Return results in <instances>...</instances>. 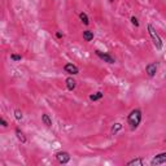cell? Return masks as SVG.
<instances>
[{
    "label": "cell",
    "instance_id": "ffe728a7",
    "mask_svg": "<svg viewBox=\"0 0 166 166\" xmlns=\"http://www.w3.org/2000/svg\"><path fill=\"white\" fill-rule=\"evenodd\" d=\"M56 38L57 39H63L64 38V34L61 33V31H56Z\"/></svg>",
    "mask_w": 166,
    "mask_h": 166
},
{
    "label": "cell",
    "instance_id": "2e32d148",
    "mask_svg": "<svg viewBox=\"0 0 166 166\" xmlns=\"http://www.w3.org/2000/svg\"><path fill=\"white\" fill-rule=\"evenodd\" d=\"M14 118H16L17 121H22L23 114H22V112H21L20 109H14Z\"/></svg>",
    "mask_w": 166,
    "mask_h": 166
},
{
    "label": "cell",
    "instance_id": "ac0fdd59",
    "mask_svg": "<svg viewBox=\"0 0 166 166\" xmlns=\"http://www.w3.org/2000/svg\"><path fill=\"white\" fill-rule=\"evenodd\" d=\"M131 23H133V25L135 26V28H139V25H140V23H139V21H138V18H136L135 16H133V17H131Z\"/></svg>",
    "mask_w": 166,
    "mask_h": 166
},
{
    "label": "cell",
    "instance_id": "9a60e30c",
    "mask_svg": "<svg viewBox=\"0 0 166 166\" xmlns=\"http://www.w3.org/2000/svg\"><path fill=\"white\" fill-rule=\"evenodd\" d=\"M119 130H122V123H119V122H117V123H114V125L112 126L110 133H112V135H116Z\"/></svg>",
    "mask_w": 166,
    "mask_h": 166
},
{
    "label": "cell",
    "instance_id": "8992f818",
    "mask_svg": "<svg viewBox=\"0 0 166 166\" xmlns=\"http://www.w3.org/2000/svg\"><path fill=\"white\" fill-rule=\"evenodd\" d=\"M161 163H166V152H162V153L156 154L153 158H152V161H151V165H152V166L161 165Z\"/></svg>",
    "mask_w": 166,
    "mask_h": 166
},
{
    "label": "cell",
    "instance_id": "7c38bea8",
    "mask_svg": "<svg viewBox=\"0 0 166 166\" xmlns=\"http://www.w3.org/2000/svg\"><path fill=\"white\" fill-rule=\"evenodd\" d=\"M131 165H139V166H143L144 165V160L142 157H138V158H134V160H130L127 162V166H131Z\"/></svg>",
    "mask_w": 166,
    "mask_h": 166
},
{
    "label": "cell",
    "instance_id": "30bf717a",
    "mask_svg": "<svg viewBox=\"0 0 166 166\" xmlns=\"http://www.w3.org/2000/svg\"><path fill=\"white\" fill-rule=\"evenodd\" d=\"M42 122L44 123L47 127H51L52 126V118L47 114V113H43L42 114Z\"/></svg>",
    "mask_w": 166,
    "mask_h": 166
},
{
    "label": "cell",
    "instance_id": "6da1fadb",
    "mask_svg": "<svg viewBox=\"0 0 166 166\" xmlns=\"http://www.w3.org/2000/svg\"><path fill=\"white\" fill-rule=\"evenodd\" d=\"M142 119H143V112L142 109L135 108L130 112V114L127 116V125L130 126L131 131H135L142 123Z\"/></svg>",
    "mask_w": 166,
    "mask_h": 166
},
{
    "label": "cell",
    "instance_id": "44dd1931",
    "mask_svg": "<svg viewBox=\"0 0 166 166\" xmlns=\"http://www.w3.org/2000/svg\"><path fill=\"white\" fill-rule=\"evenodd\" d=\"M113 2H114V0H109V3H113Z\"/></svg>",
    "mask_w": 166,
    "mask_h": 166
},
{
    "label": "cell",
    "instance_id": "277c9868",
    "mask_svg": "<svg viewBox=\"0 0 166 166\" xmlns=\"http://www.w3.org/2000/svg\"><path fill=\"white\" fill-rule=\"evenodd\" d=\"M64 72L69 75H77V74H79V68H78L77 65H74V64H72V63H68L64 66Z\"/></svg>",
    "mask_w": 166,
    "mask_h": 166
},
{
    "label": "cell",
    "instance_id": "9c48e42d",
    "mask_svg": "<svg viewBox=\"0 0 166 166\" xmlns=\"http://www.w3.org/2000/svg\"><path fill=\"white\" fill-rule=\"evenodd\" d=\"M65 83H66V88H68L69 91H73V90H75V87H77V81L74 79L73 77H69V78H66Z\"/></svg>",
    "mask_w": 166,
    "mask_h": 166
},
{
    "label": "cell",
    "instance_id": "3957f363",
    "mask_svg": "<svg viewBox=\"0 0 166 166\" xmlns=\"http://www.w3.org/2000/svg\"><path fill=\"white\" fill-rule=\"evenodd\" d=\"M95 53H96V56H98L99 58H101L104 63H108V64H114V63H116L114 57H112L109 53H107V52H101V51H99V49H96Z\"/></svg>",
    "mask_w": 166,
    "mask_h": 166
},
{
    "label": "cell",
    "instance_id": "d6986e66",
    "mask_svg": "<svg viewBox=\"0 0 166 166\" xmlns=\"http://www.w3.org/2000/svg\"><path fill=\"white\" fill-rule=\"evenodd\" d=\"M0 125H2L3 127H8V122L5 121V118H4V117L0 118Z\"/></svg>",
    "mask_w": 166,
    "mask_h": 166
},
{
    "label": "cell",
    "instance_id": "4fadbf2b",
    "mask_svg": "<svg viewBox=\"0 0 166 166\" xmlns=\"http://www.w3.org/2000/svg\"><path fill=\"white\" fill-rule=\"evenodd\" d=\"M79 20H81V22L83 23V25H90V18H88V16H87V13H84V12H81L79 13Z\"/></svg>",
    "mask_w": 166,
    "mask_h": 166
},
{
    "label": "cell",
    "instance_id": "7a4b0ae2",
    "mask_svg": "<svg viewBox=\"0 0 166 166\" xmlns=\"http://www.w3.org/2000/svg\"><path fill=\"white\" fill-rule=\"evenodd\" d=\"M147 29H148V33H149V37H151V39H152V42H153L154 47H156L157 49H162V46H163V44H162V39H161V37L158 35V33L156 31V29L153 28V25L148 23Z\"/></svg>",
    "mask_w": 166,
    "mask_h": 166
},
{
    "label": "cell",
    "instance_id": "7402d4cb",
    "mask_svg": "<svg viewBox=\"0 0 166 166\" xmlns=\"http://www.w3.org/2000/svg\"><path fill=\"white\" fill-rule=\"evenodd\" d=\"M165 142H166V139H165Z\"/></svg>",
    "mask_w": 166,
    "mask_h": 166
},
{
    "label": "cell",
    "instance_id": "e0dca14e",
    "mask_svg": "<svg viewBox=\"0 0 166 166\" xmlns=\"http://www.w3.org/2000/svg\"><path fill=\"white\" fill-rule=\"evenodd\" d=\"M11 60L14 61V63H17V61H21V60H22V56H21V55L12 53V55H11Z\"/></svg>",
    "mask_w": 166,
    "mask_h": 166
},
{
    "label": "cell",
    "instance_id": "5bb4252c",
    "mask_svg": "<svg viewBox=\"0 0 166 166\" xmlns=\"http://www.w3.org/2000/svg\"><path fill=\"white\" fill-rule=\"evenodd\" d=\"M104 98V93L103 92H95V93H92V95H90V100L91 101H98V100H100V99H103Z\"/></svg>",
    "mask_w": 166,
    "mask_h": 166
},
{
    "label": "cell",
    "instance_id": "5b68a950",
    "mask_svg": "<svg viewBox=\"0 0 166 166\" xmlns=\"http://www.w3.org/2000/svg\"><path fill=\"white\" fill-rule=\"evenodd\" d=\"M56 160L61 165H65V163H68L69 161H70V154H69L68 152H65V151H60V152L56 153Z\"/></svg>",
    "mask_w": 166,
    "mask_h": 166
},
{
    "label": "cell",
    "instance_id": "52a82bcc",
    "mask_svg": "<svg viewBox=\"0 0 166 166\" xmlns=\"http://www.w3.org/2000/svg\"><path fill=\"white\" fill-rule=\"evenodd\" d=\"M145 73L149 78H154L157 74V64L156 63H151L145 66Z\"/></svg>",
    "mask_w": 166,
    "mask_h": 166
},
{
    "label": "cell",
    "instance_id": "ba28073f",
    "mask_svg": "<svg viewBox=\"0 0 166 166\" xmlns=\"http://www.w3.org/2000/svg\"><path fill=\"white\" fill-rule=\"evenodd\" d=\"M14 134H16L17 139H18V140H20L22 144H26L28 139H26V136H25V134H23V131H22L20 127H16V128H14Z\"/></svg>",
    "mask_w": 166,
    "mask_h": 166
},
{
    "label": "cell",
    "instance_id": "8fae6325",
    "mask_svg": "<svg viewBox=\"0 0 166 166\" xmlns=\"http://www.w3.org/2000/svg\"><path fill=\"white\" fill-rule=\"evenodd\" d=\"M93 31H91V30H84L83 31V39L86 40V42H91V40H93Z\"/></svg>",
    "mask_w": 166,
    "mask_h": 166
}]
</instances>
